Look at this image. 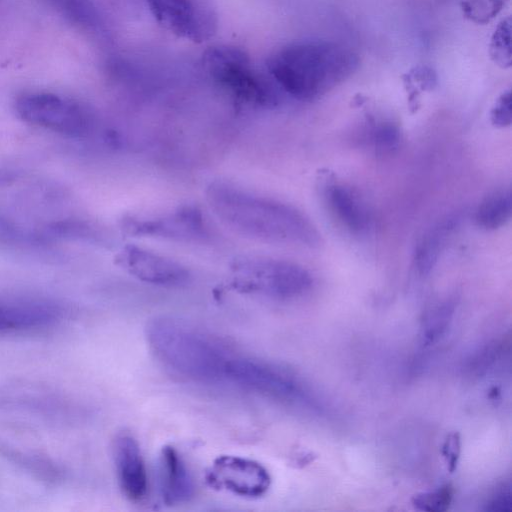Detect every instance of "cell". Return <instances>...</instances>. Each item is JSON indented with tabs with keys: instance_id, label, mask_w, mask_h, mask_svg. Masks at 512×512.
Returning <instances> with one entry per match:
<instances>
[{
	"instance_id": "3957f363",
	"label": "cell",
	"mask_w": 512,
	"mask_h": 512,
	"mask_svg": "<svg viewBox=\"0 0 512 512\" xmlns=\"http://www.w3.org/2000/svg\"><path fill=\"white\" fill-rule=\"evenodd\" d=\"M148 346L172 373L191 382L221 386L224 365L232 348L182 319L156 316L145 329Z\"/></svg>"
},
{
	"instance_id": "7402d4cb",
	"label": "cell",
	"mask_w": 512,
	"mask_h": 512,
	"mask_svg": "<svg viewBox=\"0 0 512 512\" xmlns=\"http://www.w3.org/2000/svg\"><path fill=\"white\" fill-rule=\"evenodd\" d=\"M453 495V488L445 485L433 491L417 493L412 497L411 502L419 511L443 512L449 508Z\"/></svg>"
},
{
	"instance_id": "5bb4252c",
	"label": "cell",
	"mask_w": 512,
	"mask_h": 512,
	"mask_svg": "<svg viewBox=\"0 0 512 512\" xmlns=\"http://www.w3.org/2000/svg\"><path fill=\"white\" fill-rule=\"evenodd\" d=\"M325 198L336 219L351 233L362 234L370 226L366 203L351 187L340 183L326 188Z\"/></svg>"
},
{
	"instance_id": "9a60e30c",
	"label": "cell",
	"mask_w": 512,
	"mask_h": 512,
	"mask_svg": "<svg viewBox=\"0 0 512 512\" xmlns=\"http://www.w3.org/2000/svg\"><path fill=\"white\" fill-rule=\"evenodd\" d=\"M456 224V218H447L433 226L422 237L414 256L419 274L426 275L433 269Z\"/></svg>"
},
{
	"instance_id": "ac0fdd59",
	"label": "cell",
	"mask_w": 512,
	"mask_h": 512,
	"mask_svg": "<svg viewBox=\"0 0 512 512\" xmlns=\"http://www.w3.org/2000/svg\"><path fill=\"white\" fill-rule=\"evenodd\" d=\"M454 313V303L446 300L439 303L427 313L422 327L424 345H431L438 341L446 332Z\"/></svg>"
},
{
	"instance_id": "e0dca14e",
	"label": "cell",
	"mask_w": 512,
	"mask_h": 512,
	"mask_svg": "<svg viewBox=\"0 0 512 512\" xmlns=\"http://www.w3.org/2000/svg\"><path fill=\"white\" fill-rule=\"evenodd\" d=\"M45 234L33 232L0 213V244L14 247L40 246L46 244Z\"/></svg>"
},
{
	"instance_id": "5b68a950",
	"label": "cell",
	"mask_w": 512,
	"mask_h": 512,
	"mask_svg": "<svg viewBox=\"0 0 512 512\" xmlns=\"http://www.w3.org/2000/svg\"><path fill=\"white\" fill-rule=\"evenodd\" d=\"M230 286L239 293L290 301L313 286L311 273L302 265L269 256L244 255L230 264Z\"/></svg>"
},
{
	"instance_id": "7c38bea8",
	"label": "cell",
	"mask_w": 512,
	"mask_h": 512,
	"mask_svg": "<svg viewBox=\"0 0 512 512\" xmlns=\"http://www.w3.org/2000/svg\"><path fill=\"white\" fill-rule=\"evenodd\" d=\"M113 456L119 487L131 502H140L148 493V475L136 439L127 433L114 441Z\"/></svg>"
},
{
	"instance_id": "277c9868",
	"label": "cell",
	"mask_w": 512,
	"mask_h": 512,
	"mask_svg": "<svg viewBox=\"0 0 512 512\" xmlns=\"http://www.w3.org/2000/svg\"><path fill=\"white\" fill-rule=\"evenodd\" d=\"M210 78L237 103L272 108L280 102V89L270 75L258 71L240 48L228 45L208 49L202 58Z\"/></svg>"
},
{
	"instance_id": "d6986e66",
	"label": "cell",
	"mask_w": 512,
	"mask_h": 512,
	"mask_svg": "<svg viewBox=\"0 0 512 512\" xmlns=\"http://www.w3.org/2000/svg\"><path fill=\"white\" fill-rule=\"evenodd\" d=\"M489 56L502 69L511 67V19L504 18L494 30L489 43Z\"/></svg>"
},
{
	"instance_id": "ba28073f",
	"label": "cell",
	"mask_w": 512,
	"mask_h": 512,
	"mask_svg": "<svg viewBox=\"0 0 512 512\" xmlns=\"http://www.w3.org/2000/svg\"><path fill=\"white\" fill-rule=\"evenodd\" d=\"M156 21L178 37L196 43L212 38L218 28L211 0H146Z\"/></svg>"
},
{
	"instance_id": "ffe728a7",
	"label": "cell",
	"mask_w": 512,
	"mask_h": 512,
	"mask_svg": "<svg viewBox=\"0 0 512 512\" xmlns=\"http://www.w3.org/2000/svg\"><path fill=\"white\" fill-rule=\"evenodd\" d=\"M69 21L84 27L95 26L97 12L90 0H49Z\"/></svg>"
},
{
	"instance_id": "6da1fadb",
	"label": "cell",
	"mask_w": 512,
	"mask_h": 512,
	"mask_svg": "<svg viewBox=\"0 0 512 512\" xmlns=\"http://www.w3.org/2000/svg\"><path fill=\"white\" fill-rule=\"evenodd\" d=\"M206 201L235 233L252 240L316 247L321 238L311 220L294 206L226 180L210 182Z\"/></svg>"
},
{
	"instance_id": "7a4b0ae2",
	"label": "cell",
	"mask_w": 512,
	"mask_h": 512,
	"mask_svg": "<svg viewBox=\"0 0 512 512\" xmlns=\"http://www.w3.org/2000/svg\"><path fill=\"white\" fill-rule=\"evenodd\" d=\"M360 59L351 48L329 40H299L274 51L266 70L281 92L301 100L317 99L350 78Z\"/></svg>"
},
{
	"instance_id": "4fadbf2b",
	"label": "cell",
	"mask_w": 512,
	"mask_h": 512,
	"mask_svg": "<svg viewBox=\"0 0 512 512\" xmlns=\"http://www.w3.org/2000/svg\"><path fill=\"white\" fill-rule=\"evenodd\" d=\"M160 491L167 505H179L195 494L192 475L178 451L172 446L162 448L159 458Z\"/></svg>"
},
{
	"instance_id": "4316f807",
	"label": "cell",
	"mask_w": 512,
	"mask_h": 512,
	"mask_svg": "<svg viewBox=\"0 0 512 512\" xmlns=\"http://www.w3.org/2000/svg\"><path fill=\"white\" fill-rule=\"evenodd\" d=\"M460 436L458 433H450L442 446V455L447 464L448 470L452 473L457 467L460 456Z\"/></svg>"
},
{
	"instance_id": "2e32d148",
	"label": "cell",
	"mask_w": 512,
	"mask_h": 512,
	"mask_svg": "<svg viewBox=\"0 0 512 512\" xmlns=\"http://www.w3.org/2000/svg\"><path fill=\"white\" fill-rule=\"evenodd\" d=\"M512 214L510 190H500L487 196L475 212L476 224L485 230H495L509 221Z\"/></svg>"
},
{
	"instance_id": "30bf717a",
	"label": "cell",
	"mask_w": 512,
	"mask_h": 512,
	"mask_svg": "<svg viewBox=\"0 0 512 512\" xmlns=\"http://www.w3.org/2000/svg\"><path fill=\"white\" fill-rule=\"evenodd\" d=\"M207 481L218 488L245 498L264 495L271 484L268 470L259 462L236 455L217 457L207 473Z\"/></svg>"
},
{
	"instance_id": "52a82bcc",
	"label": "cell",
	"mask_w": 512,
	"mask_h": 512,
	"mask_svg": "<svg viewBox=\"0 0 512 512\" xmlns=\"http://www.w3.org/2000/svg\"><path fill=\"white\" fill-rule=\"evenodd\" d=\"M121 230L133 237H149L190 244H206L215 234L205 214L195 204H183L158 214H128Z\"/></svg>"
},
{
	"instance_id": "44dd1931",
	"label": "cell",
	"mask_w": 512,
	"mask_h": 512,
	"mask_svg": "<svg viewBox=\"0 0 512 512\" xmlns=\"http://www.w3.org/2000/svg\"><path fill=\"white\" fill-rule=\"evenodd\" d=\"M509 0H461L460 7L465 18L476 24H487L506 6Z\"/></svg>"
},
{
	"instance_id": "484cf974",
	"label": "cell",
	"mask_w": 512,
	"mask_h": 512,
	"mask_svg": "<svg viewBox=\"0 0 512 512\" xmlns=\"http://www.w3.org/2000/svg\"><path fill=\"white\" fill-rule=\"evenodd\" d=\"M502 352V346L499 342H493L482 348L472 359L470 368L476 372L486 371L491 365H493L497 357Z\"/></svg>"
},
{
	"instance_id": "83f0119b",
	"label": "cell",
	"mask_w": 512,
	"mask_h": 512,
	"mask_svg": "<svg viewBox=\"0 0 512 512\" xmlns=\"http://www.w3.org/2000/svg\"><path fill=\"white\" fill-rule=\"evenodd\" d=\"M407 74L424 90H432L437 85V74L430 66L417 65Z\"/></svg>"
},
{
	"instance_id": "d4e9b609",
	"label": "cell",
	"mask_w": 512,
	"mask_h": 512,
	"mask_svg": "<svg viewBox=\"0 0 512 512\" xmlns=\"http://www.w3.org/2000/svg\"><path fill=\"white\" fill-rule=\"evenodd\" d=\"M484 510L491 512H509L512 510V491L509 482L502 484L495 490L486 501Z\"/></svg>"
},
{
	"instance_id": "cb8c5ba5",
	"label": "cell",
	"mask_w": 512,
	"mask_h": 512,
	"mask_svg": "<svg viewBox=\"0 0 512 512\" xmlns=\"http://www.w3.org/2000/svg\"><path fill=\"white\" fill-rule=\"evenodd\" d=\"M491 123L497 128H505L512 122V105L510 90L504 91L495 101L490 111Z\"/></svg>"
},
{
	"instance_id": "603a6c76",
	"label": "cell",
	"mask_w": 512,
	"mask_h": 512,
	"mask_svg": "<svg viewBox=\"0 0 512 512\" xmlns=\"http://www.w3.org/2000/svg\"><path fill=\"white\" fill-rule=\"evenodd\" d=\"M401 134L398 126L392 122H382L373 130L372 141L375 149L389 153L399 145Z\"/></svg>"
},
{
	"instance_id": "8992f818",
	"label": "cell",
	"mask_w": 512,
	"mask_h": 512,
	"mask_svg": "<svg viewBox=\"0 0 512 512\" xmlns=\"http://www.w3.org/2000/svg\"><path fill=\"white\" fill-rule=\"evenodd\" d=\"M15 111L24 122L69 138H91L100 129L99 115L91 106L51 92L20 95Z\"/></svg>"
},
{
	"instance_id": "9c48e42d",
	"label": "cell",
	"mask_w": 512,
	"mask_h": 512,
	"mask_svg": "<svg viewBox=\"0 0 512 512\" xmlns=\"http://www.w3.org/2000/svg\"><path fill=\"white\" fill-rule=\"evenodd\" d=\"M114 261L130 276L155 286L181 287L191 279L190 270L181 262L134 244L123 246Z\"/></svg>"
},
{
	"instance_id": "8fae6325",
	"label": "cell",
	"mask_w": 512,
	"mask_h": 512,
	"mask_svg": "<svg viewBox=\"0 0 512 512\" xmlns=\"http://www.w3.org/2000/svg\"><path fill=\"white\" fill-rule=\"evenodd\" d=\"M66 307L43 297L0 298V333H26L47 329L61 322Z\"/></svg>"
}]
</instances>
